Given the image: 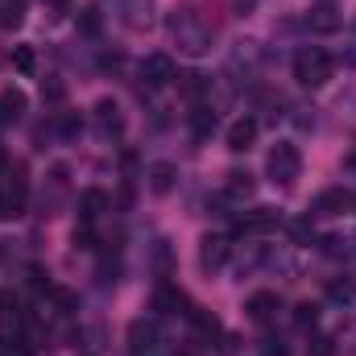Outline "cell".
I'll return each mask as SVG.
<instances>
[{"instance_id": "obj_1", "label": "cell", "mask_w": 356, "mask_h": 356, "mask_svg": "<svg viewBox=\"0 0 356 356\" xmlns=\"http://www.w3.org/2000/svg\"><path fill=\"white\" fill-rule=\"evenodd\" d=\"M166 33H170V42L178 46V54H186V58H203V54H211V46H216L211 25H207L203 13L191 8V4H182V8H175V13L166 17Z\"/></svg>"}, {"instance_id": "obj_2", "label": "cell", "mask_w": 356, "mask_h": 356, "mask_svg": "<svg viewBox=\"0 0 356 356\" xmlns=\"http://www.w3.org/2000/svg\"><path fill=\"white\" fill-rule=\"evenodd\" d=\"M266 175H269L273 186H294V182L302 178V154H298V145L277 141L266 158Z\"/></svg>"}, {"instance_id": "obj_3", "label": "cell", "mask_w": 356, "mask_h": 356, "mask_svg": "<svg viewBox=\"0 0 356 356\" xmlns=\"http://www.w3.org/2000/svg\"><path fill=\"white\" fill-rule=\"evenodd\" d=\"M294 79H298L302 88H323V83L332 79V58H327L323 50H315V46H302V50L294 54Z\"/></svg>"}, {"instance_id": "obj_4", "label": "cell", "mask_w": 356, "mask_h": 356, "mask_svg": "<svg viewBox=\"0 0 356 356\" xmlns=\"http://www.w3.org/2000/svg\"><path fill=\"white\" fill-rule=\"evenodd\" d=\"M166 344L158 319H133L129 323V353L133 356H158V348Z\"/></svg>"}, {"instance_id": "obj_5", "label": "cell", "mask_w": 356, "mask_h": 356, "mask_svg": "<svg viewBox=\"0 0 356 356\" xmlns=\"http://www.w3.org/2000/svg\"><path fill=\"white\" fill-rule=\"evenodd\" d=\"M158 21V4L154 0H120V25L129 33H149Z\"/></svg>"}, {"instance_id": "obj_6", "label": "cell", "mask_w": 356, "mask_h": 356, "mask_svg": "<svg viewBox=\"0 0 356 356\" xmlns=\"http://www.w3.org/2000/svg\"><path fill=\"white\" fill-rule=\"evenodd\" d=\"M228 261H232V241H228V236H203V241H199V269H203V273L216 277Z\"/></svg>"}, {"instance_id": "obj_7", "label": "cell", "mask_w": 356, "mask_h": 356, "mask_svg": "<svg viewBox=\"0 0 356 356\" xmlns=\"http://www.w3.org/2000/svg\"><path fill=\"white\" fill-rule=\"evenodd\" d=\"M141 79H145V88H170L178 79L175 71V58L170 54H149V58H141Z\"/></svg>"}, {"instance_id": "obj_8", "label": "cell", "mask_w": 356, "mask_h": 356, "mask_svg": "<svg viewBox=\"0 0 356 356\" xmlns=\"http://www.w3.org/2000/svg\"><path fill=\"white\" fill-rule=\"evenodd\" d=\"M273 228H282V216L273 207H253V211H245L236 220V232L241 236H269Z\"/></svg>"}, {"instance_id": "obj_9", "label": "cell", "mask_w": 356, "mask_h": 356, "mask_svg": "<svg viewBox=\"0 0 356 356\" xmlns=\"http://www.w3.org/2000/svg\"><path fill=\"white\" fill-rule=\"evenodd\" d=\"M154 311H158V315H191L195 307H191V298H186L178 286L158 282V290H154Z\"/></svg>"}, {"instance_id": "obj_10", "label": "cell", "mask_w": 356, "mask_h": 356, "mask_svg": "<svg viewBox=\"0 0 356 356\" xmlns=\"http://www.w3.org/2000/svg\"><path fill=\"white\" fill-rule=\"evenodd\" d=\"M91 116H95L99 137H120V133H124V112H120L116 99H99V104L91 108Z\"/></svg>"}, {"instance_id": "obj_11", "label": "cell", "mask_w": 356, "mask_h": 356, "mask_svg": "<svg viewBox=\"0 0 356 356\" xmlns=\"http://www.w3.org/2000/svg\"><path fill=\"white\" fill-rule=\"evenodd\" d=\"M340 25H344V13H340L332 0L311 4V13H307V29H311V33H336Z\"/></svg>"}, {"instance_id": "obj_12", "label": "cell", "mask_w": 356, "mask_h": 356, "mask_svg": "<svg viewBox=\"0 0 356 356\" xmlns=\"http://www.w3.org/2000/svg\"><path fill=\"white\" fill-rule=\"evenodd\" d=\"M257 129H261V124H257L253 116L232 120V124H228V133H224L228 149H232V154H249V149H253V141H257Z\"/></svg>"}, {"instance_id": "obj_13", "label": "cell", "mask_w": 356, "mask_h": 356, "mask_svg": "<svg viewBox=\"0 0 356 356\" xmlns=\"http://www.w3.org/2000/svg\"><path fill=\"white\" fill-rule=\"evenodd\" d=\"M348 207H353V191H344V186H327V191L315 195L311 216H340V211H348Z\"/></svg>"}, {"instance_id": "obj_14", "label": "cell", "mask_w": 356, "mask_h": 356, "mask_svg": "<svg viewBox=\"0 0 356 356\" xmlns=\"http://www.w3.org/2000/svg\"><path fill=\"white\" fill-rule=\"evenodd\" d=\"M277 311H282V298H277L273 290H257V294L245 302V315H249L253 323H273Z\"/></svg>"}, {"instance_id": "obj_15", "label": "cell", "mask_w": 356, "mask_h": 356, "mask_svg": "<svg viewBox=\"0 0 356 356\" xmlns=\"http://www.w3.org/2000/svg\"><path fill=\"white\" fill-rule=\"evenodd\" d=\"M67 166H54L50 170V191H42V216H58V207H63V199H67Z\"/></svg>"}, {"instance_id": "obj_16", "label": "cell", "mask_w": 356, "mask_h": 356, "mask_svg": "<svg viewBox=\"0 0 356 356\" xmlns=\"http://www.w3.org/2000/svg\"><path fill=\"white\" fill-rule=\"evenodd\" d=\"M145 186H149L154 195H170L178 186V166L175 162H154V166L145 170Z\"/></svg>"}, {"instance_id": "obj_17", "label": "cell", "mask_w": 356, "mask_h": 356, "mask_svg": "<svg viewBox=\"0 0 356 356\" xmlns=\"http://www.w3.org/2000/svg\"><path fill=\"white\" fill-rule=\"evenodd\" d=\"M253 191H257V182H253L249 170L224 175V199H228V203H245V199H253Z\"/></svg>"}, {"instance_id": "obj_18", "label": "cell", "mask_w": 356, "mask_h": 356, "mask_svg": "<svg viewBox=\"0 0 356 356\" xmlns=\"http://www.w3.org/2000/svg\"><path fill=\"white\" fill-rule=\"evenodd\" d=\"M25 108H29V99H25V91L21 88H4L0 91V124H17V120L25 116Z\"/></svg>"}, {"instance_id": "obj_19", "label": "cell", "mask_w": 356, "mask_h": 356, "mask_svg": "<svg viewBox=\"0 0 356 356\" xmlns=\"http://www.w3.org/2000/svg\"><path fill=\"white\" fill-rule=\"evenodd\" d=\"M175 83H178V91H182V95H186L191 104H199V99H203V95L211 91V79H207V75H199V71H182Z\"/></svg>"}, {"instance_id": "obj_20", "label": "cell", "mask_w": 356, "mask_h": 356, "mask_svg": "<svg viewBox=\"0 0 356 356\" xmlns=\"http://www.w3.org/2000/svg\"><path fill=\"white\" fill-rule=\"evenodd\" d=\"M186 124H191V133H195V137H211V133H216V108L195 104V108L186 112Z\"/></svg>"}, {"instance_id": "obj_21", "label": "cell", "mask_w": 356, "mask_h": 356, "mask_svg": "<svg viewBox=\"0 0 356 356\" xmlns=\"http://www.w3.org/2000/svg\"><path fill=\"white\" fill-rule=\"evenodd\" d=\"M104 203H108V199H104V191H99V186L83 191V195H79V224H95V220H99V211H104Z\"/></svg>"}, {"instance_id": "obj_22", "label": "cell", "mask_w": 356, "mask_h": 356, "mask_svg": "<svg viewBox=\"0 0 356 356\" xmlns=\"http://www.w3.org/2000/svg\"><path fill=\"white\" fill-rule=\"evenodd\" d=\"M25 25V0H0V29L13 33Z\"/></svg>"}, {"instance_id": "obj_23", "label": "cell", "mask_w": 356, "mask_h": 356, "mask_svg": "<svg viewBox=\"0 0 356 356\" xmlns=\"http://www.w3.org/2000/svg\"><path fill=\"white\" fill-rule=\"evenodd\" d=\"M327 298L340 302V307H353L356 302V282L353 277H332V282H327Z\"/></svg>"}, {"instance_id": "obj_24", "label": "cell", "mask_w": 356, "mask_h": 356, "mask_svg": "<svg viewBox=\"0 0 356 356\" xmlns=\"http://www.w3.org/2000/svg\"><path fill=\"white\" fill-rule=\"evenodd\" d=\"M95 277H99V286H112V282L120 277V257L104 253V257H99V266H95Z\"/></svg>"}, {"instance_id": "obj_25", "label": "cell", "mask_w": 356, "mask_h": 356, "mask_svg": "<svg viewBox=\"0 0 356 356\" xmlns=\"http://www.w3.org/2000/svg\"><path fill=\"white\" fill-rule=\"evenodd\" d=\"M13 67L21 71V75H33V67H38V58H33V46H13Z\"/></svg>"}, {"instance_id": "obj_26", "label": "cell", "mask_w": 356, "mask_h": 356, "mask_svg": "<svg viewBox=\"0 0 356 356\" xmlns=\"http://www.w3.org/2000/svg\"><path fill=\"white\" fill-rule=\"evenodd\" d=\"M332 340H336V353L356 356V323H344V327H340V332H336Z\"/></svg>"}, {"instance_id": "obj_27", "label": "cell", "mask_w": 356, "mask_h": 356, "mask_svg": "<svg viewBox=\"0 0 356 356\" xmlns=\"http://www.w3.org/2000/svg\"><path fill=\"white\" fill-rule=\"evenodd\" d=\"M79 129H83V120H79L75 112H58V116H54V133H58V137H75Z\"/></svg>"}, {"instance_id": "obj_28", "label": "cell", "mask_w": 356, "mask_h": 356, "mask_svg": "<svg viewBox=\"0 0 356 356\" xmlns=\"http://www.w3.org/2000/svg\"><path fill=\"white\" fill-rule=\"evenodd\" d=\"M154 266H158V277L166 282V273H170V241H158L154 245Z\"/></svg>"}, {"instance_id": "obj_29", "label": "cell", "mask_w": 356, "mask_h": 356, "mask_svg": "<svg viewBox=\"0 0 356 356\" xmlns=\"http://www.w3.org/2000/svg\"><path fill=\"white\" fill-rule=\"evenodd\" d=\"M286 228H290V236H294L298 245H311V241H315V228H311V220H290Z\"/></svg>"}, {"instance_id": "obj_30", "label": "cell", "mask_w": 356, "mask_h": 356, "mask_svg": "<svg viewBox=\"0 0 356 356\" xmlns=\"http://www.w3.org/2000/svg\"><path fill=\"white\" fill-rule=\"evenodd\" d=\"M307 353L311 356H336V340H332V336H315V340L307 344Z\"/></svg>"}, {"instance_id": "obj_31", "label": "cell", "mask_w": 356, "mask_h": 356, "mask_svg": "<svg viewBox=\"0 0 356 356\" xmlns=\"http://www.w3.org/2000/svg\"><path fill=\"white\" fill-rule=\"evenodd\" d=\"M294 319H298L302 327H311V323L319 319V307H315V302H298V307H294Z\"/></svg>"}, {"instance_id": "obj_32", "label": "cell", "mask_w": 356, "mask_h": 356, "mask_svg": "<svg viewBox=\"0 0 356 356\" xmlns=\"http://www.w3.org/2000/svg\"><path fill=\"white\" fill-rule=\"evenodd\" d=\"M91 228H95V224H79V228H75V236H71L75 249H95V232H91Z\"/></svg>"}, {"instance_id": "obj_33", "label": "cell", "mask_w": 356, "mask_h": 356, "mask_svg": "<svg viewBox=\"0 0 356 356\" xmlns=\"http://www.w3.org/2000/svg\"><path fill=\"white\" fill-rule=\"evenodd\" d=\"M319 245H323V253H327V257H344V253H348V245H344L340 236H323Z\"/></svg>"}, {"instance_id": "obj_34", "label": "cell", "mask_w": 356, "mask_h": 356, "mask_svg": "<svg viewBox=\"0 0 356 356\" xmlns=\"http://www.w3.org/2000/svg\"><path fill=\"white\" fill-rule=\"evenodd\" d=\"M50 298H54V302H58L63 311H75V302H79V298H75L71 290H58V286H50Z\"/></svg>"}, {"instance_id": "obj_35", "label": "cell", "mask_w": 356, "mask_h": 356, "mask_svg": "<svg viewBox=\"0 0 356 356\" xmlns=\"http://www.w3.org/2000/svg\"><path fill=\"white\" fill-rule=\"evenodd\" d=\"M42 95H46V99H54V104H58V99H63V95H67V88H63V83H58V79H50V83H42Z\"/></svg>"}, {"instance_id": "obj_36", "label": "cell", "mask_w": 356, "mask_h": 356, "mask_svg": "<svg viewBox=\"0 0 356 356\" xmlns=\"http://www.w3.org/2000/svg\"><path fill=\"white\" fill-rule=\"evenodd\" d=\"M261 353H266V356H290V353H286V344H282V340H273V336L261 340Z\"/></svg>"}, {"instance_id": "obj_37", "label": "cell", "mask_w": 356, "mask_h": 356, "mask_svg": "<svg viewBox=\"0 0 356 356\" xmlns=\"http://www.w3.org/2000/svg\"><path fill=\"white\" fill-rule=\"evenodd\" d=\"M0 220H13V203H8V195L0 191Z\"/></svg>"}, {"instance_id": "obj_38", "label": "cell", "mask_w": 356, "mask_h": 356, "mask_svg": "<svg viewBox=\"0 0 356 356\" xmlns=\"http://www.w3.org/2000/svg\"><path fill=\"white\" fill-rule=\"evenodd\" d=\"M67 4L71 0H46V8H54V13H67Z\"/></svg>"}, {"instance_id": "obj_39", "label": "cell", "mask_w": 356, "mask_h": 356, "mask_svg": "<svg viewBox=\"0 0 356 356\" xmlns=\"http://www.w3.org/2000/svg\"><path fill=\"white\" fill-rule=\"evenodd\" d=\"M353 211H356V195H353Z\"/></svg>"}]
</instances>
